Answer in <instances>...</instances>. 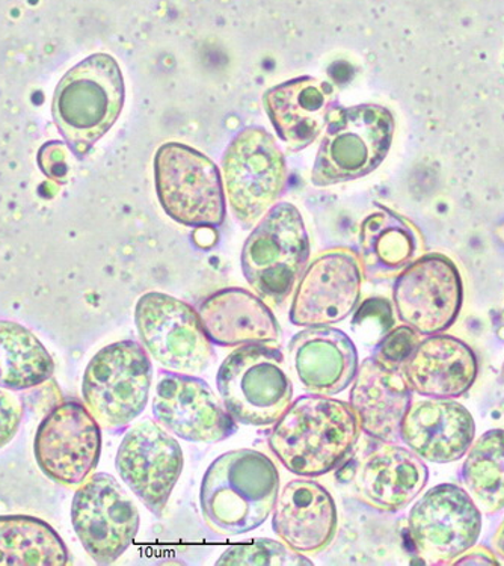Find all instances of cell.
Wrapping results in <instances>:
<instances>
[{"label":"cell","instance_id":"1","mask_svg":"<svg viewBox=\"0 0 504 566\" xmlns=\"http://www.w3.org/2000/svg\"><path fill=\"white\" fill-rule=\"evenodd\" d=\"M359 436L361 427L350 403L309 392L276 420L267 443L291 473L319 478L348 460Z\"/></svg>","mask_w":504,"mask_h":566},{"label":"cell","instance_id":"2","mask_svg":"<svg viewBox=\"0 0 504 566\" xmlns=\"http://www.w3.org/2000/svg\"><path fill=\"white\" fill-rule=\"evenodd\" d=\"M279 493L280 473L266 454L231 450L217 458L202 478V516L219 535H243L270 518Z\"/></svg>","mask_w":504,"mask_h":566},{"label":"cell","instance_id":"3","mask_svg":"<svg viewBox=\"0 0 504 566\" xmlns=\"http://www.w3.org/2000/svg\"><path fill=\"white\" fill-rule=\"evenodd\" d=\"M126 98L119 64L94 53L69 70L56 86L52 115L57 130L77 159H84L113 129Z\"/></svg>","mask_w":504,"mask_h":566},{"label":"cell","instance_id":"4","mask_svg":"<svg viewBox=\"0 0 504 566\" xmlns=\"http://www.w3.org/2000/svg\"><path fill=\"white\" fill-rule=\"evenodd\" d=\"M309 253L300 210L280 202L260 219L243 245V276L264 303L283 305L304 274Z\"/></svg>","mask_w":504,"mask_h":566},{"label":"cell","instance_id":"5","mask_svg":"<svg viewBox=\"0 0 504 566\" xmlns=\"http://www.w3.org/2000/svg\"><path fill=\"white\" fill-rule=\"evenodd\" d=\"M395 132V115L387 107H338L326 124L312 184L322 188L369 176L386 160Z\"/></svg>","mask_w":504,"mask_h":566},{"label":"cell","instance_id":"6","mask_svg":"<svg viewBox=\"0 0 504 566\" xmlns=\"http://www.w3.org/2000/svg\"><path fill=\"white\" fill-rule=\"evenodd\" d=\"M217 387L227 411L246 427H271L293 399L286 358L262 343L233 350L219 367Z\"/></svg>","mask_w":504,"mask_h":566},{"label":"cell","instance_id":"7","mask_svg":"<svg viewBox=\"0 0 504 566\" xmlns=\"http://www.w3.org/2000/svg\"><path fill=\"white\" fill-rule=\"evenodd\" d=\"M153 381L150 355L135 340L98 350L84 374L82 398L107 431L129 427L146 410Z\"/></svg>","mask_w":504,"mask_h":566},{"label":"cell","instance_id":"8","mask_svg":"<svg viewBox=\"0 0 504 566\" xmlns=\"http://www.w3.org/2000/svg\"><path fill=\"white\" fill-rule=\"evenodd\" d=\"M155 184L165 213L179 224L191 229L224 224V184L204 153L180 143L164 144L155 156Z\"/></svg>","mask_w":504,"mask_h":566},{"label":"cell","instance_id":"9","mask_svg":"<svg viewBox=\"0 0 504 566\" xmlns=\"http://www.w3.org/2000/svg\"><path fill=\"white\" fill-rule=\"evenodd\" d=\"M222 177L235 221L252 229L286 191V159L270 132L246 127L222 156Z\"/></svg>","mask_w":504,"mask_h":566},{"label":"cell","instance_id":"10","mask_svg":"<svg viewBox=\"0 0 504 566\" xmlns=\"http://www.w3.org/2000/svg\"><path fill=\"white\" fill-rule=\"evenodd\" d=\"M135 324L144 348L165 370L196 376L212 366L213 343L200 314L185 301L148 292L136 304Z\"/></svg>","mask_w":504,"mask_h":566},{"label":"cell","instance_id":"11","mask_svg":"<svg viewBox=\"0 0 504 566\" xmlns=\"http://www.w3.org/2000/svg\"><path fill=\"white\" fill-rule=\"evenodd\" d=\"M482 527V511L464 489L453 483L427 491L408 515L416 552L432 565H452L477 544Z\"/></svg>","mask_w":504,"mask_h":566},{"label":"cell","instance_id":"12","mask_svg":"<svg viewBox=\"0 0 504 566\" xmlns=\"http://www.w3.org/2000/svg\"><path fill=\"white\" fill-rule=\"evenodd\" d=\"M392 301L399 321L420 336L448 332L464 304L461 272L448 255H420L396 276Z\"/></svg>","mask_w":504,"mask_h":566},{"label":"cell","instance_id":"13","mask_svg":"<svg viewBox=\"0 0 504 566\" xmlns=\"http://www.w3.org/2000/svg\"><path fill=\"white\" fill-rule=\"evenodd\" d=\"M72 523L91 559L111 565L134 544L139 512L117 479L94 473L74 494Z\"/></svg>","mask_w":504,"mask_h":566},{"label":"cell","instance_id":"14","mask_svg":"<svg viewBox=\"0 0 504 566\" xmlns=\"http://www.w3.org/2000/svg\"><path fill=\"white\" fill-rule=\"evenodd\" d=\"M101 428L86 405L77 400L57 405L35 433L36 464L45 476L61 485H82L101 460Z\"/></svg>","mask_w":504,"mask_h":566},{"label":"cell","instance_id":"15","mask_svg":"<svg viewBox=\"0 0 504 566\" xmlns=\"http://www.w3.org/2000/svg\"><path fill=\"white\" fill-rule=\"evenodd\" d=\"M115 467L132 493L160 516L181 476L183 452L159 421L140 420L124 436Z\"/></svg>","mask_w":504,"mask_h":566},{"label":"cell","instance_id":"16","mask_svg":"<svg viewBox=\"0 0 504 566\" xmlns=\"http://www.w3.org/2000/svg\"><path fill=\"white\" fill-rule=\"evenodd\" d=\"M361 260L349 248H334L305 268L291 307L296 326H330L345 321L361 300Z\"/></svg>","mask_w":504,"mask_h":566},{"label":"cell","instance_id":"17","mask_svg":"<svg viewBox=\"0 0 504 566\" xmlns=\"http://www.w3.org/2000/svg\"><path fill=\"white\" fill-rule=\"evenodd\" d=\"M153 415L172 436L213 444L238 431V421L204 379L165 370L153 398Z\"/></svg>","mask_w":504,"mask_h":566},{"label":"cell","instance_id":"18","mask_svg":"<svg viewBox=\"0 0 504 566\" xmlns=\"http://www.w3.org/2000/svg\"><path fill=\"white\" fill-rule=\"evenodd\" d=\"M272 527L284 544L301 555H319L337 535L336 502L313 478L293 479L276 499Z\"/></svg>","mask_w":504,"mask_h":566},{"label":"cell","instance_id":"19","mask_svg":"<svg viewBox=\"0 0 504 566\" xmlns=\"http://www.w3.org/2000/svg\"><path fill=\"white\" fill-rule=\"evenodd\" d=\"M336 86L330 82L303 76L267 90L263 106L280 139L296 153L319 138L336 111Z\"/></svg>","mask_w":504,"mask_h":566},{"label":"cell","instance_id":"20","mask_svg":"<svg viewBox=\"0 0 504 566\" xmlns=\"http://www.w3.org/2000/svg\"><path fill=\"white\" fill-rule=\"evenodd\" d=\"M288 357L297 381L312 395H340L359 369L353 338L333 326H309L295 334Z\"/></svg>","mask_w":504,"mask_h":566},{"label":"cell","instance_id":"21","mask_svg":"<svg viewBox=\"0 0 504 566\" xmlns=\"http://www.w3.org/2000/svg\"><path fill=\"white\" fill-rule=\"evenodd\" d=\"M476 436V423L464 405L452 399L411 403L400 427V440L421 460L450 464L462 460Z\"/></svg>","mask_w":504,"mask_h":566},{"label":"cell","instance_id":"22","mask_svg":"<svg viewBox=\"0 0 504 566\" xmlns=\"http://www.w3.org/2000/svg\"><path fill=\"white\" fill-rule=\"evenodd\" d=\"M429 469L419 454L396 443H384L367 454L355 473L358 499L376 511H403L427 486Z\"/></svg>","mask_w":504,"mask_h":566},{"label":"cell","instance_id":"23","mask_svg":"<svg viewBox=\"0 0 504 566\" xmlns=\"http://www.w3.org/2000/svg\"><path fill=\"white\" fill-rule=\"evenodd\" d=\"M412 392L428 399H458L476 382L479 359L461 338L440 333L420 340L403 367Z\"/></svg>","mask_w":504,"mask_h":566},{"label":"cell","instance_id":"24","mask_svg":"<svg viewBox=\"0 0 504 566\" xmlns=\"http://www.w3.org/2000/svg\"><path fill=\"white\" fill-rule=\"evenodd\" d=\"M349 403L361 431L381 441L400 440V427L412 403V390L402 369H388L374 357L359 365Z\"/></svg>","mask_w":504,"mask_h":566},{"label":"cell","instance_id":"25","mask_svg":"<svg viewBox=\"0 0 504 566\" xmlns=\"http://www.w3.org/2000/svg\"><path fill=\"white\" fill-rule=\"evenodd\" d=\"M198 314L209 340L222 348H239L252 343L276 345L281 338L279 321L262 297L241 287L222 289L206 297Z\"/></svg>","mask_w":504,"mask_h":566},{"label":"cell","instance_id":"26","mask_svg":"<svg viewBox=\"0 0 504 566\" xmlns=\"http://www.w3.org/2000/svg\"><path fill=\"white\" fill-rule=\"evenodd\" d=\"M359 227V260L365 279H396L427 251L419 227L402 214L378 206Z\"/></svg>","mask_w":504,"mask_h":566},{"label":"cell","instance_id":"27","mask_svg":"<svg viewBox=\"0 0 504 566\" xmlns=\"http://www.w3.org/2000/svg\"><path fill=\"white\" fill-rule=\"evenodd\" d=\"M69 549L55 528L27 515H0V566H64Z\"/></svg>","mask_w":504,"mask_h":566},{"label":"cell","instance_id":"28","mask_svg":"<svg viewBox=\"0 0 504 566\" xmlns=\"http://www.w3.org/2000/svg\"><path fill=\"white\" fill-rule=\"evenodd\" d=\"M55 361L27 326L0 321V388L31 390L49 381Z\"/></svg>","mask_w":504,"mask_h":566},{"label":"cell","instance_id":"29","mask_svg":"<svg viewBox=\"0 0 504 566\" xmlns=\"http://www.w3.org/2000/svg\"><path fill=\"white\" fill-rule=\"evenodd\" d=\"M462 483L483 514L504 510V429H491L470 446Z\"/></svg>","mask_w":504,"mask_h":566},{"label":"cell","instance_id":"30","mask_svg":"<svg viewBox=\"0 0 504 566\" xmlns=\"http://www.w3.org/2000/svg\"><path fill=\"white\" fill-rule=\"evenodd\" d=\"M218 566H303L313 565L305 555L280 541L258 538L233 545L222 553Z\"/></svg>","mask_w":504,"mask_h":566},{"label":"cell","instance_id":"31","mask_svg":"<svg viewBox=\"0 0 504 566\" xmlns=\"http://www.w3.org/2000/svg\"><path fill=\"white\" fill-rule=\"evenodd\" d=\"M396 319L392 305L386 297H369L359 305L353 326L355 333L367 343H378L391 328Z\"/></svg>","mask_w":504,"mask_h":566},{"label":"cell","instance_id":"32","mask_svg":"<svg viewBox=\"0 0 504 566\" xmlns=\"http://www.w3.org/2000/svg\"><path fill=\"white\" fill-rule=\"evenodd\" d=\"M420 343V334L414 332L411 326H395L376 343L374 357L376 361L381 363L388 369H402L411 358L417 346Z\"/></svg>","mask_w":504,"mask_h":566},{"label":"cell","instance_id":"33","mask_svg":"<svg viewBox=\"0 0 504 566\" xmlns=\"http://www.w3.org/2000/svg\"><path fill=\"white\" fill-rule=\"evenodd\" d=\"M24 416L23 405L14 395L0 388V449L14 440Z\"/></svg>","mask_w":504,"mask_h":566},{"label":"cell","instance_id":"34","mask_svg":"<svg viewBox=\"0 0 504 566\" xmlns=\"http://www.w3.org/2000/svg\"><path fill=\"white\" fill-rule=\"evenodd\" d=\"M500 562L494 553L486 547H471L469 552L458 557L452 565H498Z\"/></svg>","mask_w":504,"mask_h":566},{"label":"cell","instance_id":"35","mask_svg":"<svg viewBox=\"0 0 504 566\" xmlns=\"http://www.w3.org/2000/svg\"><path fill=\"white\" fill-rule=\"evenodd\" d=\"M493 544L495 553L504 559V520L502 524H500L497 532H495Z\"/></svg>","mask_w":504,"mask_h":566},{"label":"cell","instance_id":"36","mask_svg":"<svg viewBox=\"0 0 504 566\" xmlns=\"http://www.w3.org/2000/svg\"><path fill=\"white\" fill-rule=\"evenodd\" d=\"M494 234L495 238H497V241L504 247V221L500 222V224L495 227Z\"/></svg>","mask_w":504,"mask_h":566},{"label":"cell","instance_id":"37","mask_svg":"<svg viewBox=\"0 0 504 566\" xmlns=\"http://www.w3.org/2000/svg\"><path fill=\"white\" fill-rule=\"evenodd\" d=\"M497 336H498V338H502V340H504V325L500 326Z\"/></svg>","mask_w":504,"mask_h":566},{"label":"cell","instance_id":"38","mask_svg":"<svg viewBox=\"0 0 504 566\" xmlns=\"http://www.w3.org/2000/svg\"><path fill=\"white\" fill-rule=\"evenodd\" d=\"M502 378H503V381H504V363H503V367H502Z\"/></svg>","mask_w":504,"mask_h":566},{"label":"cell","instance_id":"39","mask_svg":"<svg viewBox=\"0 0 504 566\" xmlns=\"http://www.w3.org/2000/svg\"><path fill=\"white\" fill-rule=\"evenodd\" d=\"M503 321H504V312H503Z\"/></svg>","mask_w":504,"mask_h":566}]
</instances>
